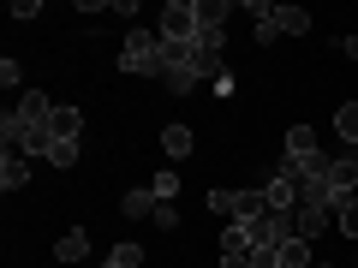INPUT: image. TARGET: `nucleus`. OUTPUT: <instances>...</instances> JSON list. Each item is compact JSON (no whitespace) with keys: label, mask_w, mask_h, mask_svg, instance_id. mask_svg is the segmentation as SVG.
Masks as SVG:
<instances>
[{"label":"nucleus","mask_w":358,"mask_h":268,"mask_svg":"<svg viewBox=\"0 0 358 268\" xmlns=\"http://www.w3.org/2000/svg\"><path fill=\"white\" fill-rule=\"evenodd\" d=\"M120 72L162 77V36H150V30H131V36H126V48H120Z\"/></svg>","instance_id":"nucleus-1"},{"label":"nucleus","mask_w":358,"mask_h":268,"mask_svg":"<svg viewBox=\"0 0 358 268\" xmlns=\"http://www.w3.org/2000/svg\"><path fill=\"white\" fill-rule=\"evenodd\" d=\"M162 42H197V0H167L162 6Z\"/></svg>","instance_id":"nucleus-2"},{"label":"nucleus","mask_w":358,"mask_h":268,"mask_svg":"<svg viewBox=\"0 0 358 268\" xmlns=\"http://www.w3.org/2000/svg\"><path fill=\"white\" fill-rule=\"evenodd\" d=\"M287 227H293V239H317V232L329 227V215H322V209H310V203H293Z\"/></svg>","instance_id":"nucleus-3"},{"label":"nucleus","mask_w":358,"mask_h":268,"mask_svg":"<svg viewBox=\"0 0 358 268\" xmlns=\"http://www.w3.org/2000/svg\"><path fill=\"white\" fill-rule=\"evenodd\" d=\"M155 209H162L155 191H126V197H120V215H126V221H155Z\"/></svg>","instance_id":"nucleus-4"},{"label":"nucleus","mask_w":358,"mask_h":268,"mask_svg":"<svg viewBox=\"0 0 358 268\" xmlns=\"http://www.w3.org/2000/svg\"><path fill=\"white\" fill-rule=\"evenodd\" d=\"M0 185H6V191H24V185H30V161H24L18 149L0 155Z\"/></svg>","instance_id":"nucleus-5"},{"label":"nucleus","mask_w":358,"mask_h":268,"mask_svg":"<svg viewBox=\"0 0 358 268\" xmlns=\"http://www.w3.org/2000/svg\"><path fill=\"white\" fill-rule=\"evenodd\" d=\"M48 126H54V143H78L84 137V114H78V107H54Z\"/></svg>","instance_id":"nucleus-6"},{"label":"nucleus","mask_w":358,"mask_h":268,"mask_svg":"<svg viewBox=\"0 0 358 268\" xmlns=\"http://www.w3.org/2000/svg\"><path fill=\"white\" fill-rule=\"evenodd\" d=\"M18 119H30V126H48V119H54V102L42 96V89H24V102H18Z\"/></svg>","instance_id":"nucleus-7"},{"label":"nucleus","mask_w":358,"mask_h":268,"mask_svg":"<svg viewBox=\"0 0 358 268\" xmlns=\"http://www.w3.org/2000/svg\"><path fill=\"white\" fill-rule=\"evenodd\" d=\"M329 185H334L341 203H346V197H358V161H334L329 167Z\"/></svg>","instance_id":"nucleus-8"},{"label":"nucleus","mask_w":358,"mask_h":268,"mask_svg":"<svg viewBox=\"0 0 358 268\" xmlns=\"http://www.w3.org/2000/svg\"><path fill=\"white\" fill-rule=\"evenodd\" d=\"M275 30H281V36H305L310 13H305V6H275Z\"/></svg>","instance_id":"nucleus-9"},{"label":"nucleus","mask_w":358,"mask_h":268,"mask_svg":"<svg viewBox=\"0 0 358 268\" xmlns=\"http://www.w3.org/2000/svg\"><path fill=\"white\" fill-rule=\"evenodd\" d=\"M263 197H268V209H275V215H293V203H299V191L287 185V179H268Z\"/></svg>","instance_id":"nucleus-10"},{"label":"nucleus","mask_w":358,"mask_h":268,"mask_svg":"<svg viewBox=\"0 0 358 268\" xmlns=\"http://www.w3.org/2000/svg\"><path fill=\"white\" fill-rule=\"evenodd\" d=\"M84 251H90V232H84V227H72V232H60V251H54V256H60V262L72 268Z\"/></svg>","instance_id":"nucleus-11"},{"label":"nucleus","mask_w":358,"mask_h":268,"mask_svg":"<svg viewBox=\"0 0 358 268\" xmlns=\"http://www.w3.org/2000/svg\"><path fill=\"white\" fill-rule=\"evenodd\" d=\"M162 84H167V89H173V96H192V89H197V84H203V77H197V72H192V66H167V72H162Z\"/></svg>","instance_id":"nucleus-12"},{"label":"nucleus","mask_w":358,"mask_h":268,"mask_svg":"<svg viewBox=\"0 0 358 268\" xmlns=\"http://www.w3.org/2000/svg\"><path fill=\"white\" fill-rule=\"evenodd\" d=\"M162 149L173 155V161H185V155H192V126H167L162 131Z\"/></svg>","instance_id":"nucleus-13"},{"label":"nucleus","mask_w":358,"mask_h":268,"mask_svg":"<svg viewBox=\"0 0 358 268\" xmlns=\"http://www.w3.org/2000/svg\"><path fill=\"white\" fill-rule=\"evenodd\" d=\"M281 268H317L310 262V239H287L281 244Z\"/></svg>","instance_id":"nucleus-14"},{"label":"nucleus","mask_w":358,"mask_h":268,"mask_svg":"<svg viewBox=\"0 0 358 268\" xmlns=\"http://www.w3.org/2000/svg\"><path fill=\"white\" fill-rule=\"evenodd\" d=\"M287 155H299V161L317 155V131H310V126H293V131H287Z\"/></svg>","instance_id":"nucleus-15"},{"label":"nucleus","mask_w":358,"mask_h":268,"mask_svg":"<svg viewBox=\"0 0 358 268\" xmlns=\"http://www.w3.org/2000/svg\"><path fill=\"white\" fill-rule=\"evenodd\" d=\"M221 251H227V256H251V227H239V221H233V227L221 232Z\"/></svg>","instance_id":"nucleus-16"},{"label":"nucleus","mask_w":358,"mask_h":268,"mask_svg":"<svg viewBox=\"0 0 358 268\" xmlns=\"http://www.w3.org/2000/svg\"><path fill=\"white\" fill-rule=\"evenodd\" d=\"M227 13H233L227 0H197V24H221L227 30Z\"/></svg>","instance_id":"nucleus-17"},{"label":"nucleus","mask_w":358,"mask_h":268,"mask_svg":"<svg viewBox=\"0 0 358 268\" xmlns=\"http://www.w3.org/2000/svg\"><path fill=\"white\" fill-rule=\"evenodd\" d=\"M334 131H341L346 143H358V102H341V114H334Z\"/></svg>","instance_id":"nucleus-18"},{"label":"nucleus","mask_w":358,"mask_h":268,"mask_svg":"<svg viewBox=\"0 0 358 268\" xmlns=\"http://www.w3.org/2000/svg\"><path fill=\"white\" fill-rule=\"evenodd\" d=\"M108 262H114V268H138V262H143V244H131V239L114 244V251H108Z\"/></svg>","instance_id":"nucleus-19"},{"label":"nucleus","mask_w":358,"mask_h":268,"mask_svg":"<svg viewBox=\"0 0 358 268\" xmlns=\"http://www.w3.org/2000/svg\"><path fill=\"white\" fill-rule=\"evenodd\" d=\"M334 227H341L346 239H358V197H346V203H341V215H334Z\"/></svg>","instance_id":"nucleus-20"},{"label":"nucleus","mask_w":358,"mask_h":268,"mask_svg":"<svg viewBox=\"0 0 358 268\" xmlns=\"http://www.w3.org/2000/svg\"><path fill=\"white\" fill-rule=\"evenodd\" d=\"M251 268H281V244H251Z\"/></svg>","instance_id":"nucleus-21"},{"label":"nucleus","mask_w":358,"mask_h":268,"mask_svg":"<svg viewBox=\"0 0 358 268\" xmlns=\"http://www.w3.org/2000/svg\"><path fill=\"white\" fill-rule=\"evenodd\" d=\"M155 197H162V203H173V197H179V173H173V167L155 173Z\"/></svg>","instance_id":"nucleus-22"},{"label":"nucleus","mask_w":358,"mask_h":268,"mask_svg":"<svg viewBox=\"0 0 358 268\" xmlns=\"http://www.w3.org/2000/svg\"><path fill=\"white\" fill-rule=\"evenodd\" d=\"M209 209L215 215H239V191H209Z\"/></svg>","instance_id":"nucleus-23"},{"label":"nucleus","mask_w":358,"mask_h":268,"mask_svg":"<svg viewBox=\"0 0 358 268\" xmlns=\"http://www.w3.org/2000/svg\"><path fill=\"white\" fill-rule=\"evenodd\" d=\"M48 161H54V167H78V143H54Z\"/></svg>","instance_id":"nucleus-24"},{"label":"nucleus","mask_w":358,"mask_h":268,"mask_svg":"<svg viewBox=\"0 0 358 268\" xmlns=\"http://www.w3.org/2000/svg\"><path fill=\"white\" fill-rule=\"evenodd\" d=\"M18 77H24V66H18V60H0V84L13 89V84H18Z\"/></svg>","instance_id":"nucleus-25"},{"label":"nucleus","mask_w":358,"mask_h":268,"mask_svg":"<svg viewBox=\"0 0 358 268\" xmlns=\"http://www.w3.org/2000/svg\"><path fill=\"white\" fill-rule=\"evenodd\" d=\"M155 227H162V232H173V227H179V209H167V203H162V209H155Z\"/></svg>","instance_id":"nucleus-26"},{"label":"nucleus","mask_w":358,"mask_h":268,"mask_svg":"<svg viewBox=\"0 0 358 268\" xmlns=\"http://www.w3.org/2000/svg\"><path fill=\"white\" fill-rule=\"evenodd\" d=\"M221 268H251V256H221Z\"/></svg>","instance_id":"nucleus-27"},{"label":"nucleus","mask_w":358,"mask_h":268,"mask_svg":"<svg viewBox=\"0 0 358 268\" xmlns=\"http://www.w3.org/2000/svg\"><path fill=\"white\" fill-rule=\"evenodd\" d=\"M341 54H352V60H358V36H341Z\"/></svg>","instance_id":"nucleus-28"},{"label":"nucleus","mask_w":358,"mask_h":268,"mask_svg":"<svg viewBox=\"0 0 358 268\" xmlns=\"http://www.w3.org/2000/svg\"><path fill=\"white\" fill-rule=\"evenodd\" d=\"M317 268H334V262H317Z\"/></svg>","instance_id":"nucleus-29"},{"label":"nucleus","mask_w":358,"mask_h":268,"mask_svg":"<svg viewBox=\"0 0 358 268\" xmlns=\"http://www.w3.org/2000/svg\"><path fill=\"white\" fill-rule=\"evenodd\" d=\"M102 268H114V262H102Z\"/></svg>","instance_id":"nucleus-30"}]
</instances>
